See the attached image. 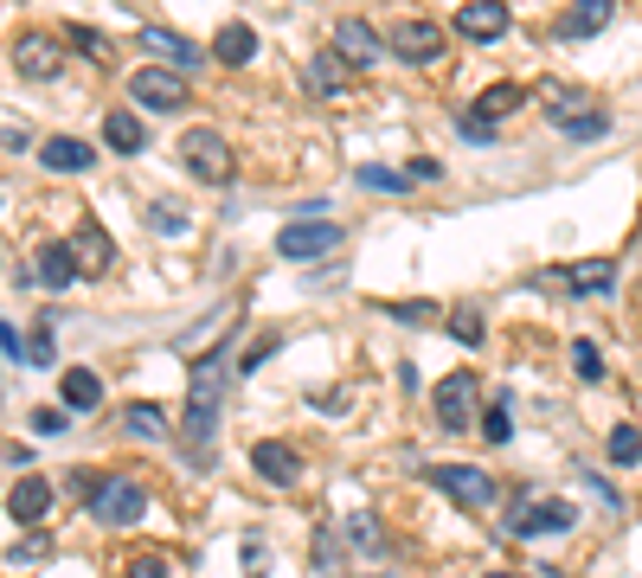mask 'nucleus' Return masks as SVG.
Masks as SVG:
<instances>
[{"mask_svg": "<svg viewBox=\"0 0 642 578\" xmlns=\"http://www.w3.org/2000/svg\"><path fill=\"white\" fill-rule=\"evenodd\" d=\"M353 187H367V193H412V167H379V161H360V167H353Z\"/></svg>", "mask_w": 642, "mask_h": 578, "instance_id": "obj_26", "label": "nucleus"}, {"mask_svg": "<svg viewBox=\"0 0 642 578\" xmlns=\"http://www.w3.org/2000/svg\"><path fill=\"white\" fill-rule=\"evenodd\" d=\"M149 226H154V231H187V206L161 199V206H149Z\"/></svg>", "mask_w": 642, "mask_h": 578, "instance_id": "obj_36", "label": "nucleus"}, {"mask_svg": "<svg viewBox=\"0 0 642 578\" xmlns=\"http://www.w3.org/2000/svg\"><path fill=\"white\" fill-rule=\"evenodd\" d=\"M424 482H431V489H444L456 508H494V495H501V489H494V476H489V469H476V462H431V469H424Z\"/></svg>", "mask_w": 642, "mask_h": 578, "instance_id": "obj_3", "label": "nucleus"}, {"mask_svg": "<svg viewBox=\"0 0 642 578\" xmlns=\"http://www.w3.org/2000/svg\"><path fill=\"white\" fill-rule=\"evenodd\" d=\"M347 553H353V559H379V553H385V527H379L373 514H353V521H347Z\"/></svg>", "mask_w": 642, "mask_h": 578, "instance_id": "obj_27", "label": "nucleus"}, {"mask_svg": "<svg viewBox=\"0 0 642 578\" xmlns=\"http://www.w3.org/2000/svg\"><path fill=\"white\" fill-rule=\"evenodd\" d=\"M553 283H566L572 296H610L617 290V258H578V264L553 270Z\"/></svg>", "mask_w": 642, "mask_h": 578, "instance_id": "obj_12", "label": "nucleus"}, {"mask_svg": "<svg viewBox=\"0 0 642 578\" xmlns=\"http://www.w3.org/2000/svg\"><path fill=\"white\" fill-rule=\"evenodd\" d=\"M450 335H456L463 347H482V308H476V303L450 308Z\"/></svg>", "mask_w": 642, "mask_h": 578, "instance_id": "obj_33", "label": "nucleus"}, {"mask_svg": "<svg viewBox=\"0 0 642 578\" xmlns=\"http://www.w3.org/2000/svg\"><path fill=\"white\" fill-rule=\"evenodd\" d=\"M45 546H52L45 534H26L20 546H13V553H7V559H13V566H33V559H45Z\"/></svg>", "mask_w": 642, "mask_h": 578, "instance_id": "obj_42", "label": "nucleus"}, {"mask_svg": "<svg viewBox=\"0 0 642 578\" xmlns=\"http://www.w3.org/2000/svg\"><path fill=\"white\" fill-rule=\"evenodd\" d=\"M251 469L276 482V489H290L296 476H303V457H296V444H283V437H264V444H251Z\"/></svg>", "mask_w": 642, "mask_h": 578, "instance_id": "obj_13", "label": "nucleus"}, {"mask_svg": "<svg viewBox=\"0 0 642 578\" xmlns=\"http://www.w3.org/2000/svg\"><path fill=\"white\" fill-rule=\"evenodd\" d=\"M315 559H322V572H328V578H340V539H335V527H322V539H315Z\"/></svg>", "mask_w": 642, "mask_h": 578, "instance_id": "obj_39", "label": "nucleus"}, {"mask_svg": "<svg viewBox=\"0 0 642 578\" xmlns=\"http://www.w3.org/2000/svg\"><path fill=\"white\" fill-rule=\"evenodd\" d=\"M122 424H129L135 437H167V412H161V405H129Z\"/></svg>", "mask_w": 642, "mask_h": 578, "instance_id": "obj_32", "label": "nucleus"}, {"mask_svg": "<svg viewBox=\"0 0 642 578\" xmlns=\"http://www.w3.org/2000/svg\"><path fill=\"white\" fill-rule=\"evenodd\" d=\"M335 52L347 65H373L379 52H385V39H379L367 20H335Z\"/></svg>", "mask_w": 642, "mask_h": 578, "instance_id": "obj_18", "label": "nucleus"}, {"mask_svg": "<svg viewBox=\"0 0 642 578\" xmlns=\"http://www.w3.org/2000/svg\"><path fill=\"white\" fill-rule=\"evenodd\" d=\"M610 26V0H572L566 20H559V39H598Z\"/></svg>", "mask_w": 642, "mask_h": 578, "instance_id": "obj_20", "label": "nucleus"}, {"mask_svg": "<svg viewBox=\"0 0 642 578\" xmlns=\"http://www.w3.org/2000/svg\"><path fill=\"white\" fill-rule=\"evenodd\" d=\"M58 392H65V412H97V405H104V380H97L90 367H72V373L58 380Z\"/></svg>", "mask_w": 642, "mask_h": 578, "instance_id": "obj_24", "label": "nucleus"}, {"mask_svg": "<svg viewBox=\"0 0 642 578\" xmlns=\"http://www.w3.org/2000/svg\"><path fill=\"white\" fill-rule=\"evenodd\" d=\"M244 572H251V578L270 572V546H264V539H244Z\"/></svg>", "mask_w": 642, "mask_h": 578, "instance_id": "obj_43", "label": "nucleus"}, {"mask_svg": "<svg viewBox=\"0 0 642 578\" xmlns=\"http://www.w3.org/2000/svg\"><path fill=\"white\" fill-rule=\"evenodd\" d=\"M450 33L476 39V45H494V39L508 33V7H501V0H463L456 20H450Z\"/></svg>", "mask_w": 642, "mask_h": 578, "instance_id": "obj_11", "label": "nucleus"}, {"mask_svg": "<svg viewBox=\"0 0 642 578\" xmlns=\"http://www.w3.org/2000/svg\"><path fill=\"white\" fill-rule=\"evenodd\" d=\"M340 238H347V231H340L335 219H290V226L276 231V251H283L290 264H308V258L340 251Z\"/></svg>", "mask_w": 642, "mask_h": 578, "instance_id": "obj_5", "label": "nucleus"}, {"mask_svg": "<svg viewBox=\"0 0 642 578\" xmlns=\"http://www.w3.org/2000/svg\"><path fill=\"white\" fill-rule=\"evenodd\" d=\"M90 514H97V521H104V527H135V521H142V514H149V489H142V482H129V476H122V482H110V489H104V495L90 501Z\"/></svg>", "mask_w": 642, "mask_h": 578, "instance_id": "obj_10", "label": "nucleus"}, {"mask_svg": "<svg viewBox=\"0 0 642 578\" xmlns=\"http://www.w3.org/2000/svg\"><path fill=\"white\" fill-rule=\"evenodd\" d=\"M65 39H72L77 52H84V58H90V65H110L116 52H110V39L97 33V26H65Z\"/></svg>", "mask_w": 642, "mask_h": 578, "instance_id": "obj_31", "label": "nucleus"}, {"mask_svg": "<svg viewBox=\"0 0 642 578\" xmlns=\"http://www.w3.org/2000/svg\"><path fill=\"white\" fill-rule=\"evenodd\" d=\"M347 77H353V65L328 45V52H315V58L303 65V90H308V97H340V90H347Z\"/></svg>", "mask_w": 642, "mask_h": 578, "instance_id": "obj_15", "label": "nucleus"}, {"mask_svg": "<svg viewBox=\"0 0 642 578\" xmlns=\"http://www.w3.org/2000/svg\"><path fill=\"white\" fill-rule=\"evenodd\" d=\"M122 578H174L167 572V559H161V553H142V559H129V572Z\"/></svg>", "mask_w": 642, "mask_h": 578, "instance_id": "obj_41", "label": "nucleus"}, {"mask_svg": "<svg viewBox=\"0 0 642 578\" xmlns=\"http://www.w3.org/2000/svg\"><path fill=\"white\" fill-rule=\"evenodd\" d=\"M572 367H578V380H605V353H598L591 341L572 347Z\"/></svg>", "mask_w": 642, "mask_h": 578, "instance_id": "obj_35", "label": "nucleus"}, {"mask_svg": "<svg viewBox=\"0 0 642 578\" xmlns=\"http://www.w3.org/2000/svg\"><path fill=\"white\" fill-rule=\"evenodd\" d=\"M572 501H540V495H521L508 508V534L514 539H540V534H572Z\"/></svg>", "mask_w": 642, "mask_h": 578, "instance_id": "obj_4", "label": "nucleus"}, {"mask_svg": "<svg viewBox=\"0 0 642 578\" xmlns=\"http://www.w3.org/2000/svg\"><path fill=\"white\" fill-rule=\"evenodd\" d=\"M605 457L617 462V469H630V462H642V430H630V424H617L605 437Z\"/></svg>", "mask_w": 642, "mask_h": 578, "instance_id": "obj_29", "label": "nucleus"}, {"mask_svg": "<svg viewBox=\"0 0 642 578\" xmlns=\"http://www.w3.org/2000/svg\"><path fill=\"white\" fill-rule=\"evenodd\" d=\"M142 116L135 110H110L104 116V149H116V154H142Z\"/></svg>", "mask_w": 642, "mask_h": 578, "instance_id": "obj_23", "label": "nucleus"}, {"mask_svg": "<svg viewBox=\"0 0 642 578\" xmlns=\"http://www.w3.org/2000/svg\"><path fill=\"white\" fill-rule=\"evenodd\" d=\"M90 161H97V149L77 142V135H52V142L39 149V167H45V174H84Z\"/></svg>", "mask_w": 642, "mask_h": 578, "instance_id": "obj_19", "label": "nucleus"}, {"mask_svg": "<svg viewBox=\"0 0 642 578\" xmlns=\"http://www.w3.org/2000/svg\"><path fill=\"white\" fill-rule=\"evenodd\" d=\"M65 424H72V412H58V405H39V412H33L39 437H65Z\"/></svg>", "mask_w": 642, "mask_h": 578, "instance_id": "obj_38", "label": "nucleus"}, {"mask_svg": "<svg viewBox=\"0 0 642 578\" xmlns=\"http://www.w3.org/2000/svg\"><path fill=\"white\" fill-rule=\"evenodd\" d=\"M385 52H399L405 65H437V52H444V26H437V20H399L392 39H385Z\"/></svg>", "mask_w": 642, "mask_h": 578, "instance_id": "obj_9", "label": "nucleus"}, {"mask_svg": "<svg viewBox=\"0 0 642 578\" xmlns=\"http://www.w3.org/2000/svg\"><path fill=\"white\" fill-rule=\"evenodd\" d=\"M129 97H135L142 110H187L193 84L181 72H167V65H142V72L129 77Z\"/></svg>", "mask_w": 642, "mask_h": 578, "instance_id": "obj_6", "label": "nucleus"}, {"mask_svg": "<svg viewBox=\"0 0 642 578\" xmlns=\"http://www.w3.org/2000/svg\"><path fill=\"white\" fill-rule=\"evenodd\" d=\"M219 399H226V353H219V347H206V367H193V385H187V424H181V457H187V469H206V462H213Z\"/></svg>", "mask_w": 642, "mask_h": 578, "instance_id": "obj_1", "label": "nucleus"}, {"mask_svg": "<svg viewBox=\"0 0 642 578\" xmlns=\"http://www.w3.org/2000/svg\"><path fill=\"white\" fill-rule=\"evenodd\" d=\"M72 258H77V270H84V276H104V270L116 264L110 231L97 226V219H84V226H77V238H72Z\"/></svg>", "mask_w": 642, "mask_h": 578, "instance_id": "obj_17", "label": "nucleus"}, {"mask_svg": "<svg viewBox=\"0 0 642 578\" xmlns=\"http://www.w3.org/2000/svg\"><path fill=\"white\" fill-rule=\"evenodd\" d=\"M181 161H187L193 181H206V187H231V174H238L231 142L219 129H187V135H181Z\"/></svg>", "mask_w": 642, "mask_h": 578, "instance_id": "obj_2", "label": "nucleus"}, {"mask_svg": "<svg viewBox=\"0 0 642 578\" xmlns=\"http://www.w3.org/2000/svg\"><path fill=\"white\" fill-rule=\"evenodd\" d=\"M489 578H508V572H489Z\"/></svg>", "mask_w": 642, "mask_h": 578, "instance_id": "obj_45", "label": "nucleus"}, {"mask_svg": "<svg viewBox=\"0 0 642 578\" xmlns=\"http://www.w3.org/2000/svg\"><path fill=\"white\" fill-rule=\"evenodd\" d=\"M213 58H219V65H251V58H258V33H251L244 20L219 26V39H213Z\"/></svg>", "mask_w": 642, "mask_h": 578, "instance_id": "obj_22", "label": "nucleus"}, {"mask_svg": "<svg viewBox=\"0 0 642 578\" xmlns=\"http://www.w3.org/2000/svg\"><path fill=\"white\" fill-rule=\"evenodd\" d=\"M508 405H514V392H494V405L482 412V437H489V444H508V437H514V418H508Z\"/></svg>", "mask_w": 642, "mask_h": 578, "instance_id": "obj_30", "label": "nucleus"}, {"mask_svg": "<svg viewBox=\"0 0 642 578\" xmlns=\"http://www.w3.org/2000/svg\"><path fill=\"white\" fill-rule=\"evenodd\" d=\"M7 514H13L20 527H39V521L52 514V482H45V476H20L13 495H7Z\"/></svg>", "mask_w": 642, "mask_h": 578, "instance_id": "obj_16", "label": "nucleus"}, {"mask_svg": "<svg viewBox=\"0 0 642 578\" xmlns=\"http://www.w3.org/2000/svg\"><path fill=\"white\" fill-rule=\"evenodd\" d=\"M13 72L33 77V84H52V77L65 72V45L52 33H20L13 39Z\"/></svg>", "mask_w": 642, "mask_h": 578, "instance_id": "obj_8", "label": "nucleus"}, {"mask_svg": "<svg viewBox=\"0 0 642 578\" xmlns=\"http://www.w3.org/2000/svg\"><path fill=\"white\" fill-rule=\"evenodd\" d=\"M553 129H559L566 142H598V135H610V116L605 110H572V116H553Z\"/></svg>", "mask_w": 642, "mask_h": 578, "instance_id": "obj_28", "label": "nucleus"}, {"mask_svg": "<svg viewBox=\"0 0 642 578\" xmlns=\"http://www.w3.org/2000/svg\"><path fill=\"white\" fill-rule=\"evenodd\" d=\"M270 353H276V335H258V341H251L244 353H238V373H258V367H264Z\"/></svg>", "mask_w": 642, "mask_h": 578, "instance_id": "obj_37", "label": "nucleus"}, {"mask_svg": "<svg viewBox=\"0 0 642 578\" xmlns=\"http://www.w3.org/2000/svg\"><path fill=\"white\" fill-rule=\"evenodd\" d=\"M385 315H392V321H412V328H424L437 308H431V303H385Z\"/></svg>", "mask_w": 642, "mask_h": 578, "instance_id": "obj_40", "label": "nucleus"}, {"mask_svg": "<svg viewBox=\"0 0 642 578\" xmlns=\"http://www.w3.org/2000/svg\"><path fill=\"white\" fill-rule=\"evenodd\" d=\"M72 276H77L72 238H65V244H45V251H39V290H72Z\"/></svg>", "mask_w": 642, "mask_h": 578, "instance_id": "obj_25", "label": "nucleus"}, {"mask_svg": "<svg viewBox=\"0 0 642 578\" xmlns=\"http://www.w3.org/2000/svg\"><path fill=\"white\" fill-rule=\"evenodd\" d=\"M0 353H7V360H26V341H20L7 321H0Z\"/></svg>", "mask_w": 642, "mask_h": 578, "instance_id": "obj_44", "label": "nucleus"}, {"mask_svg": "<svg viewBox=\"0 0 642 578\" xmlns=\"http://www.w3.org/2000/svg\"><path fill=\"white\" fill-rule=\"evenodd\" d=\"M431 405H437V424L444 430H469L476 424V405H482V380L476 373H450V380L431 392Z\"/></svg>", "mask_w": 642, "mask_h": 578, "instance_id": "obj_7", "label": "nucleus"}, {"mask_svg": "<svg viewBox=\"0 0 642 578\" xmlns=\"http://www.w3.org/2000/svg\"><path fill=\"white\" fill-rule=\"evenodd\" d=\"M135 39H142V45H149L154 58H167V65H181V72H187V65H199V58H206V52H199V45H193V39L167 33V26H149V33H135Z\"/></svg>", "mask_w": 642, "mask_h": 578, "instance_id": "obj_21", "label": "nucleus"}, {"mask_svg": "<svg viewBox=\"0 0 642 578\" xmlns=\"http://www.w3.org/2000/svg\"><path fill=\"white\" fill-rule=\"evenodd\" d=\"M527 97H533L527 84H514V77H501V84H489V90H482V97L469 103V122H482V129H494L501 116H514V110H521Z\"/></svg>", "mask_w": 642, "mask_h": 578, "instance_id": "obj_14", "label": "nucleus"}, {"mask_svg": "<svg viewBox=\"0 0 642 578\" xmlns=\"http://www.w3.org/2000/svg\"><path fill=\"white\" fill-rule=\"evenodd\" d=\"M52 315H39V328H33V341H26V360H33V367H52Z\"/></svg>", "mask_w": 642, "mask_h": 578, "instance_id": "obj_34", "label": "nucleus"}]
</instances>
